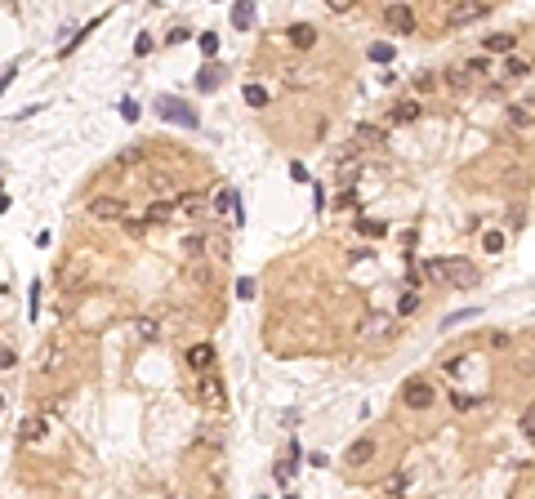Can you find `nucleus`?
I'll return each instance as SVG.
<instances>
[{"label": "nucleus", "instance_id": "obj_40", "mask_svg": "<svg viewBox=\"0 0 535 499\" xmlns=\"http://www.w3.org/2000/svg\"><path fill=\"white\" fill-rule=\"evenodd\" d=\"M406 482H410V477H406V473H397V477H392V482H388V495H397V491H406Z\"/></svg>", "mask_w": 535, "mask_h": 499}, {"label": "nucleus", "instance_id": "obj_39", "mask_svg": "<svg viewBox=\"0 0 535 499\" xmlns=\"http://www.w3.org/2000/svg\"><path fill=\"white\" fill-rule=\"evenodd\" d=\"M522 432H527V437L535 441V406L527 410V415H522Z\"/></svg>", "mask_w": 535, "mask_h": 499}, {"label": "nucleus", "instance_id": "obj_3", "mask_svg": "<svg viewBox=\"0 0 535 499\" xmlns=\"http://www.w3.org/2000/svg\"><path fill=\"white\" fill-rule=\"evenodd\" d=\"M442 281H450V286H459V290H468V286H477V268L468 259H442Z\"/></svg>", "mask_w": 535, "mask_h": 499}, {"label": "nucleus", "instance_id": "obj_12", "mask_svg": "<svg viewBox=\"0 0 535 499\" xmlns=\"http://www.w3.org/2000/svg\"><path fill=\"white\" fill-rule=\"evenodd\" d=\"M45 432H50V415H32V419H23V428H18V441L36 446V441H45Z\"/></svg>", "mask_w": 535, "mask_h": 499}, {"label": "nucleus", "instance_id": "obj_14", "mask_svg": "<svg viewBox=\"0 0 535 499\" xmlns=\"http://www.w3.org/2000/svg\"><path fill=\"white\" fill-rule=\"evenodd\" d=\"M500 72H504V76H509V81H527V76H531V72H535V67H531V63H527V59H522V54H518V50H513V54H509V59H504V63H500Z\"/></svg>", "mask_w": 535, "mask_h": 499}, {"label": "nucleus", "instance_id": "obj_5", "mask_svg": "<svg viewBox=\"0 0 535 499\" xmlns=\"http://www.w3.org/2000/svg\"><path fill=\"white\" fill-rule=\"evenodd\" d=\"M401 401H406V410H428L437 401V392H433L428 379H410L406 388H401Z\"/></svg>", "mask_w": 535, "mask_h": 499}, {"label": "nucleus", "instance_id": "obj_35", "mask_svg": "<svg viewBox=\"0 0 535 499\" xmlns=\"http://www.w3.org/2000/svg\"><path fill=\"white\" fill-rule=\"evenodd\" d=\"M152 192H156V196H174V183H170L165 174H156V178H152Z\"/></svg>", "mask_w": 535, "mask_h": 499}, {"label": "nucleus", "instance_id": "obj_37", "mask_svg": "<svg viewBox=\"0 0 535 499\" xmlns=\"http://www.w3.org/2000/svg\"><path fill=\"white\" fill-rule=\"evenodd\" d=\"M138 161H143V152H138V147H125V152L116 156V165H138Z\"/></svg>", "mask_w": 535, "mask_h": 499}, {"label": "nucleus", "instance_id": "obj_32", "mask_svg": "<svg viewBox=\"0 0 535 499\" xmlns=\"http://www.w3.org/2000/svg\"><path fill=\"white\" fill-rule=\"evenodd\" d=\"M419 277H424V281H442V259H428L424 268H419Z\"/></svg>", "mask_w": 535, "mask_h": 499}, {"label": "nucleus", "instance_id": "obj_18", "mask_svg": "<svg viewBox=\"0 0 535 499\" xmlns=\"http://www.w3.org/2000/svg\"><path fill=\"white\" fill-rule=\"evenodd\" d=\"M174 214H187V219H201V214H210V205H205V196H178Z\"/></svg>", "mask_w": 535, "mask_h": 499}, {"label": "nucleus", "instance_id": "obj_8", "mask_svg": "<svg viewBox=\"0 0 535 499\" xmlns=\"http://www.w3.org/2000/svg\"><path fill=\"white\" fill-rule=\"evenodd\" d=\"M375 459V437H357L348 450H344V464L348 468H361V464H370Z\"/></svg>", "mask_w": 535, "mask_h": 499}, {"label": "nucleus", "instance_id": "obj_38", "mask_svg": "<svg viewBox=\"0 0 535 499\" xmlns=\"http://www.w3.org/2000/svg\"><path fill=\"white\" fill-rule=\"evenodd\" d=\"M482 246H486V254H500V250H504V237H500V232H486Z\"/></svg>", "mask_w": 535, "mask_h": 499}, {"label": "nucleus", "instance_id": "obj_33", "mask_svg": "<svg viewBox=\"0 0 535 499\" xmlns=\"http://www.w3.org/2000/svg\"><path fill=\"white\" fill-rule=\"evenodd\" d=\"M433 85H437V81L428 76V72H419V76L410 81V89H415V98H419V94H428V89H433Z\"/></svg>", "mask_w": 535, "mask_h": 499}, {"label": "nucleus", "instance_id": "obj_9", "mask_svg": "<svg viewBox=\"0 0 535 499\" xmlns=\"http://www.w3.org/2000/svg\"><path fill=\"white\" fill-rule=\"evenodd\" d=\"M419 112H424V103L410 94V98H401L397 107L388 112V125H410V120H419Z\"/></svg>", "mask_w": 535, "mask_h": 499}, {"label": "nucleus", "instance_id": "obj_41", "mask_svg": "<svg viewBox=\"0 0 535 499\" xmlns=\"http://www.w3.org/2000/svg\"><path fill=\"white\" fill-rule=\"evenodd\" d=\"M201 50L205 54H219V36H201Z\"/></svg>", "mask_w": 535, "mask_h": 499}, {"label": "nucleus", "instance_id": "obj_15", "mask_svg": "<svg viewBox=\"0 0 535 499\" xmlns=\"http://www.w3.org/2000/svg\"><path fill=\"white\" fill-rule=\"evenodd\" d=\"M290 45H295V50H313L317 45V27H308V23H295L290 27V36H286Z\"/></svg>", "mask_w": 535, "mask_h": 499}, {"label": "nucleus", "instance_id": "obj_4", "mask_svg": "<svg viewBox=\"0 0 535 499\" xmlns=\"http://www.w3.org/2000/svg\"><path fill=\"white\" fill-rule=\"evenodd\" d=\"M384 23H388V32L410 36V32L419 27V18H415V9H410V5H401V0H397V5H388V9H384Z\"/></svg>", "mask_w": 535, "mask_h": 499}, {"label": "nucleus", "instance_id": "obj_27", "mask_svg": "<svg viewBox=\"0 0 535 499\" xmlns=\"http://www.w3.org/2000/svg\"><path fill=\"white\" fill-rule=\"evenodd\" d=\"M138 335H143V339H161V321H156V317H138Z\"/></svg>", "mask_w": 535, "mask_h": 499}, {"label": "nucleus", "instance_id": "obj_17", "mask_svg": "<svg viewBox=\"0 0 535 499\" xmlns=\"http://www.w3.org/2000/svg\"><path fill=\"white\" fill-rule=\"evenodd\" d=\"M388 317H379V312H370V317H366V321L361 326H357V335H361V339H379V335H388Z\"/></svg>", "mask_w": 535, "mask_h": 499}, {"label": "nucleus", "instance_id": "obj_34", "mask_svg": "<svg viewBox=\"0 0 535 499\" xmlns=\"http://www.w3.org/2000/svg\"><path fill=\"white\" fill-rule=\"evenodd\" d=\"M370 63H392V45H370Z\"/></svg>", "mask_w": 535, "mask_h": 499}, {"label": "nucleus", "instance_id": "obj_10", "mask_svg": "<svg viewBox=\"0 0 535 499\" xmlns=\"http://www.w3.org/2000/svg\"><path fill=\"white\" fill-rule=\"evenodd\" d=\"M353 147H357V152H370V147L379 152V147H384V125H357Z\"/></svg>", "mask_w": 535, "mask_h": 499}, {"label": "nucleus", "instance_id": "obj_6", "mask_svg": "<svg viewBox=\"0 0 535 499\" xmlns=\"http://www.w3.org/2000/svg\"><path fill=\"white\" fill-rule=\"evenodd\" d=\"M125 210H129V205L116 201V196H94V201H90V219L94 223H116Z\"/></svg>", "mask_w": 535, "mask_h": 499}, {"label": "nucleus", "instance_id": "obj_36", "mask_svg": "<svg viewBox=\"0 0 535 499\" xmlns=\"http://www.w3.org/2000/svg\"><path fill=\"white\" fill-rule=\"evenodd\" d=\"M326 9H331V14H353L357 0H326Z\"/></svg>", "mask_w": 535, "mask_h": 499}, {"label": "nucleus", "instance_id": "obj_22", "mask_svg": "<svg viewBox=\"0 0 535 499\" xmlns=\"http://www.w3.org/2000/svg\"><path fill=\"white\" fill-rule=\"evenodd\" d=\"M116 223H120V228H125V232H129V237H143V232H147V219H143V214H129V210H125V214H120V219H116Z\"/></svg>", "mask_w": 535, "mask_h": 499}, {"label": "nucleus", "instance_id": "obj_29", "mask_svg": "<svg viewBox=\"0 0 535 499\" xmlns=\"http://www.w3.org/2000/svg\"><path fill=\"white\" fill-rule=\"evenodd\" d=\"M63 361H67V357H63V348H50V357H45V361H41V370H45V374H54V370H59Z\"/></svg>", "mask_w": 535, "mask_h": 499}, {"label": "nucleus", "instance_id": "obj_11", "mask_svg": "<svg viewBox=\"0 0 535 499\" xmlns=\"http://www.w3.org/2000/svg\"><path fill=\"white\" fill-rule=\"evenodd\" d=\"M183 361L192 365L196 374H201V370H214V343H192V348L183 352Z\"/></svg>", "mask_w": 535, "mask_h": 499}, {"label": "nucleus", "instance_id": "obj_25", "mask_svg": "<svg viewBox=\"0 0 535 499\" xmlns=\"http://www.w3.org/2000/svg\"><path fill=\"white\" fill-rule=\"evenodd\" d=\"M196 441H201V446H223V428H210V423H205V428H196Z\"/></svg>", "mask_w": 535, "mask_h": 499}, {"label": "nucleus", "instance_id": "obj_20", "mask_svg": "<svg viewBox=\"0 0 535 499\" xmlns=\"http://www.w3.org/2000/svg\"><path fill=\"white\" fill-rule=\"evenodd\" d=\"M156 112H161V116H174V120H183V125H196V116H192V112H183V107H178V98H161V103H156Z\"/></svg>", "mask_w": 535, "mask_h": 499}, {"label": "nucleus", "instance_id": "obj_21", "mask_svg": "<svg viewBox=\"0 0 535 499\" xmlns=\"http://www.w3.org/2000/svg\"><path fill=\"white\" fill-rule=\"evenodd\" d=\"M250 23H255V5H250V0H237V9H232V27H237V32H250Z\"/></svg>", "mask_w": 535, "mask_h": 499}, {"label": "nucleus", "instance_id": "obj_42", "mask_svg": "<svg viewBox=\"0 0 535 499\" xmlns=\"http://www.w3.org/2000/svg\"><path fill=\"white\" fill-rule=\"evenodd\" d=\"M9 365H18V357L9 352V348H0V370H9Z\"/></svg>", "mask_w": 535, "mask_h": 499}, {"label": "nucleus", "instance_id": "obj_23", "mask_svg": "<svg viewBox=\"0 0 535 499\" xmlns=\"http://www.w3.org/2000/svg\"><path fill=\"white\" fill-rule=\"evenodd\" d=\"M531 120H535L531 107H509V125L513 129H531Z\"/></svg>", "mask_w": 535, "mask_h": 499}, {"label": "nucleus", "instance_id": "obj_30", "mask_svg": "<svg viewBox=\"0 0 535 499\" xmlns=\"http://www.w3.org/2000/svg\"><path fill=\"white\" fill-rule=\"evenodd\" d=\"M357 228H361V237H384V232H388L379 219H357Z\"/></svg>", "mask_w": 535, "mask_h": 499}, {"label": "nucleus", "instance_id": "obj_13", "mask_svg": "<svg viewBox=\"0 0 535 499\" xmlns=\"http://www.w3.org/2000/svg\"><path fill=\"white\" fill-rule=\"evenodd\" d=\"M143 219H147V228H165V223L174 219V205L165 201V196H156V201L143 210Z\"/></svg>", "mask_w": 535, "mask_h": 499}, {"label": "nucleus", "instance_id": "obj_2", "mask_svg": "<svg viewBox=\"0 0 535 499\" xmlns=\"http://www.w3.org/2000/svg\"><path fill=\"white\" fill-rule=\"evenodd\" d=\"M196 397H201L210 410H223V406H228V392H223V379H219L214 370H201V379H196Z\"/></svg>", "mask_w": 535, "mask_h": 499}, {"label": "nucleus", "instance_id": "obj_26", "mask_svg": "<svg viewBox=\"0 0 535 499\" xmlns=\"http://www.w3.org/2000/svg\"><path fill=\"white\" fill-rule=\"evenodd\" d=\"M246 103L250 107H268V89L264 85H246Z\"/></svg>", "mask_w": 535, "mask_h": 499}, {"label": "nucleus", "instance_id": "obj_24", "mask_svg": "<svg viewBox=\"0 0 535 499\" xmlns=\"http://www.w3.org/2000/svg\"><path fill=\"white\" fill-rule=\"evenodd\" d=\"M415 312H419V295H415V290H406V295L397 299V317H415Z\"/></svg>", "mask_w": 535, "mask_h": 499}, {"label": "nucleus", "instance_id": "obj_43", "mask_svg": "<svg viewBox=\"0 0 535 499\" xmlns=\"http://www.w3.org/2000/svg\"><path fill=\"white\" fill-rule=\"evenodd\" d=\"M5 210H9V196H5V192H0V214H5Z\"/></svg>", "mask_w": 535, "mask_h": 499}, {"label": "nucleus", "instance_id": "obj_44", "mask_svg": "<svg viewBox=\"0 0 535 499\" xmlns=\"http://www.w3.org/2000/svg\"><path fill=\"white\" fill-rule=\"evenodd\" d=\"M531 67H535V63H531Z\"/></svg>", "mask_w": 535, "mask_h": 499}, {"label": "nucleus", "instance_id": "obj_1", "mask_svg": "<svg viewBox=\"0 0 535 499\" xmlns=\"http://www.w3.org/2000/svg\"><path fill=\"white\" fill-rule=\"evenodd\" d=\"M486 14H491L486 0H450V5H446V27H450V32H464V27L482 23Z\"/></svg>", "mask_w": 535, "mask_h": 499}, {"label": "nucleus", "instance_id": "obj_31", "mask_svg": "<svg viewBox=\"0 0 535 499\" xmlns=\"http://www.w3.org/2000/svg\"><path fill=\"white\" fill-rule=\"evenodd\" d=\"M232 205H237V192H219V196H214V214H232Z\"/></svg>", "mask_w": 535, "mask_h": 499}, {"label": "nucleus", "instance_id": "obj_19", "mask_svg": "<svg viewBox=\"0 0 535 499\" xmlns=\"http://www.w3.org/2000/svg\"><path fill=\"white\" fill-rule=\"evenodd\" d=\"M464 67H468V76H473V81H486V76H491V72H495V63H491V54H477V59H468L464 63Z\"/></svg>", "mask_w": 535, "mask_h": 499}, {"label": "nucleus", "instance_id": "obj_7", "mask_svg": "<svg viewBox=\"0 0 535 499\" xmlns=\"http://www.w3.org/2000/svg\"><path fill=\"white\" fill-rule=\"evenodd\" d=\"M442 85H446V89L450 94H464V89H473V76H468V67H464V63H450V67H442Z\"/></svg>", "mask_w": 535, "mask_h": 499}, {"label": "nucleus", "instance_id": "obj_16", "mask_svg": "<svg viewBox=\"0 0 535 499\" xmlns=\"http://www.w3.org/2000/svg\"><path fill=\"white\" fill-rule=\"evenodd\" d=\"M482 50L486 54H513V50H518V36H513V32H495V36H486Z\"/></svg>", "mask_w": 535, "mask_h": 499}, {"label": "nucleus", "instance_id": "obj_28", "mask_svg": "<svg viewBox=\"0 0 535 499\" xmlns=\"http://www.w3.org/2000/svg\"><path fill=\"white\" fill-rule=\"evenodd\" d=\"M183 250L192 254V259H201V254H205V237H201V232H192V237H183Z\"/></svg>", "mask_w": 535, "mask_h": 499}]
</instances>
